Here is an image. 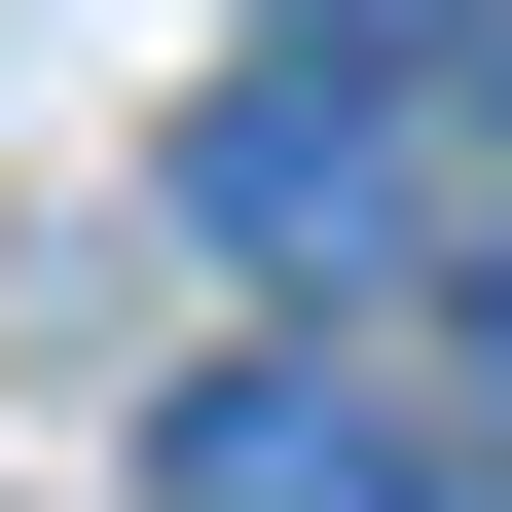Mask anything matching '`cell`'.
<instances>
[{
    "mask_svg": "<svg viewBox=\"0 0 512 512\" xmlns=\"http://www.w3.org/2000/svg\"><path fill=\"white\" fill-rule=\"evenodd\" d=\"M183 220H220L256 293H293V256H403V220H439V110H403V74H293V37H256V74L183 110Z\"/></svg>",
    "mask_w": 512,
    "mask_h": 512,
    "instance_id": "cell-1",
    "label": "cell"
},
{
    "mask_svg": "<svg viewBox=\"0 0 512 512\" xmlns=\"http://www.w3.org/2000/svg\"><path fill=\"white\" fill-rule=\"evenodd\" d=\"M183 512H439V439L366 403V366H220V403H183Z\"/></svg>",
    "mask_w": 512,
    "mask_h": 512,
    "instance_id": "cell-2",
    "label": "cell"
},
{
    "mask_svg": "<svg viewBox=\"0 0 512 512\" xmlns=\"http://www.w3.org/2000/svg\"><path fill=\"white\" fill-rule=\"evenodd\" d=\"M293 74H476V0H293Z\"/></svg>",
    "mask_w": 512,
    "mask_h": 512,
    "instance_id": "cell-3",
    "label": "cell"
},
{
    "mask_svg": "<svg viewBox=\"0 0 512 512\" xmlns=\"http://www.w3.org/2000/svg\"><path fill=\"white\" fill-rule=\"evenodd\" d=\"M476 476H512V256H476Z\"/></svg>",
    "mask_w": 512,
    "mask_h": 512,
    "instance_id": "cell-4",
    "label": "cell"
},
{
    "mask_svg": "<svg viewBox=\"0 0 512 512\" xmlns=\"http://www.w3.org/2000/svg\"><path fill=\"white\" fill-rule=\"evenodd\" d=\"M476 183H512V37H476Z\"/></svg>",
    "mask_w": 512,
    "mask_h": 512,
    "instance_id": "cell-5",
    "label": "cell"
}]
</instances>
